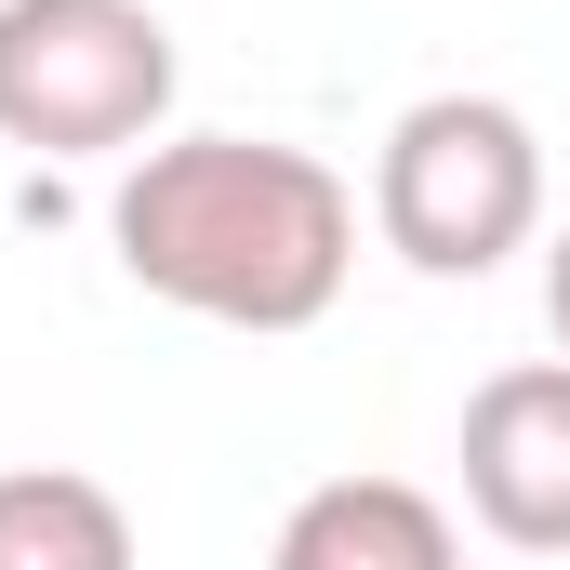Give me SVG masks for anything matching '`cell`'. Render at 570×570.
Here are the masks:
<instances>
[{
    "label": "cell",
    "mask_w": 570,
    "mask_h": 570,
    "mask_svg": "<svg viewBox=\"0 0 570 570\" xmlns=\"http://www.w3.org/2000/svg\"><path fill=\"white\" fill-rule=\"evenodd\" d=\"M120 279L213 332H318L358 266V186L279 134H159L107 186Z\"/></svg>",
    "instance_id": "obj_1"
},
{
    "label": "cell",
    "mask_w": 570,
    "mask_h": 570,
    "mask_svg": "<svg viewBox=\"0 0 570 570\" xmlns=\"http://www.w3.org/2000/svg\"><path fill=\"white\" fill-rule=\"evenodd\" d=\"M372 226L425 279H491L504 253L544 239V134L504 94H425L385 120L372 159Z\"/></svg>",
    "instance_id": "obj_2"
},
{
    "label": "cell",
    "mask_w": 570,
    "mask_h": 570,
    "mask_svg": "<svg viewBox=\"0 0 570 570\" xmlns=\"http://www.w3.org/2000/svg\"><path fill=\"white\" fill-rule=\"evenodd\" d=\"M173 120V27L146 0H0V146L146 159Z\"/></svg>",
    "instance_id": "obj_3"
},
{
    "label": "cell",
    "mask_w": 570,
    "mask_h": 570,
    "mask_svg": "<svg viewBox=\"0 0 570 570\" xmlns=\"http://www.w3.org/2000/svg\"><path fill=\"white\" fill-rule=\"evenodd\" d=\"M464 504L491 544L570 558V358H518L464 399Z\"/></svg>",
    "instance_id": "obj_4"
},
{
    "label": "cell",
    "mask_w": 570,
    "mask_h": 570,
    "mask_svg": "<svg viewBox=\"0 0 570 570\" xmlns=\"http://www.w3.org/2000/svg\"><path fill=\"white\" fill-rule=\"evenodd\" d=\"M266 570H464V544H451V504L412 478H318L279 518Z\"/></svg>",
    "instance_id": "obj_5"
},
{
    "label": "cell",
    "mask_w": 570,
    "mask_h": 570,
    "mask_svg": "<svg viewBox=\"0 0 570 570\" xmlns=\"http://www.w3.org/2000/svg\"><path fill=\"white\" fill-rule=\"evenodd\" d=\"M0 570H146L134 504L80 464H13L0 478Z\"/></svg>",
    "instance_id": "obj_6"
},
{
    "label": "cell",
    "mask_w": 570,
    "mask_h": 570,
    "mask_svg": "<svg viewBox=\"0 0 570 570\" xmlns=\"http://www.w3.org/2000/svg\"><path fill=\"white\" fill-rule=\"evenodd\" d=\"M544 332H558V358H570V226L544 239Z\"/></svg>",
    "instance_id": "obj_7"
}]
</instances>
